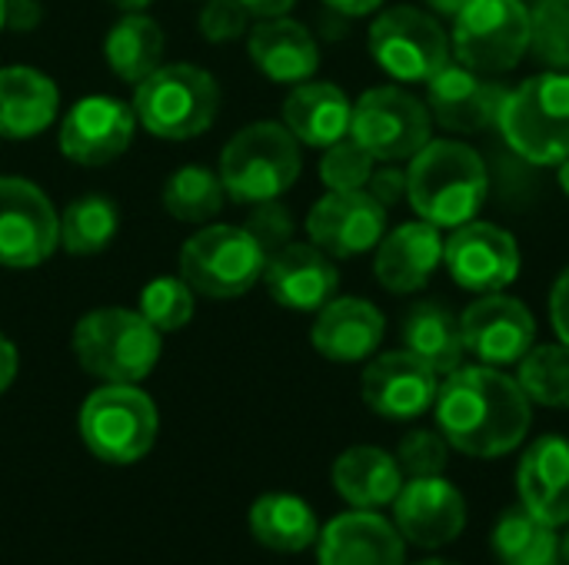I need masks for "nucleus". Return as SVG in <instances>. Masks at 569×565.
Masks as SVG:
<instances>
[{
  "instance_id": "nucleus-37",
  "label": "nucleus",
  "mask_w": 569,
  "mask_h": 565,
  "mask_svg": "<svg viewBox=\"0 0 569 565\" xmlns=\"http://www.w3.org/2000/svg\"><path fill=\"white\" fill-rule=\"evenodd\" d=\"M530 50L553 70H569V0H537L530 10Z\"/></svg>"
},
{
  "instance_id": "nucleus-14",
  "label": "nucleus",
  "mask_w": 569,
  "mask_h": 565,
  "mask_svg": "<svg viewBox=\"0 0 569 565\" xmlns=\"http://www.w3.org/2000/svg\"><path fill=\"white\" fill-rule=\"evenodd\" d=\"M507 87L467 63H447L427 80V110L450 133H477L500 120Z\"/></svg>"
},
{
  "instance_id": "nucleus-32",
  "label": "nucleus",
  "mask_w": 569,
  "mask_h": 565,
  "mask_svg": "<svg viewBox=\"0 0 569 565\" xmlns=\"http://www.w3.org/2000/svg\"><path fill=\"white\" fill-rule=\"evenodd\" d=\"M490 543L503 565H563L557 526H547L527 506L503 513Z\"/></svg>"
},
{
  "instance_id": "nucleus-9",
  "label": "nucleus",
  "mask_w": 569,
  "mask_h": 565,
  "mask_svg": "<svg viewBox=\"0 0 569 565\" xmlns=\"http://www.w3.org/2000/svg\"><path fill=\"white\" fill-rule=\"evenodd\" d=\"M530 50V10L520 0H467L453 13V53L480 73H507Z\"/></svg>"
},
{
  "instance_id": "nucleus-21",
  "label": "nucleus",
  "mask_w": 569,
  "mask_h": 565,
  "mask_svg": "<svg viewBox=\"0 0 569 565\" xmlns=\"http://www.w3.org/2000/svg\"><path fill=\"white\" fill-rule=\"evenodd\" d=\"M403 536L373 509L330 519L320 533V565H407Z\"/></svg>"
},
{
  "instance_id": "nucleus-29",
  "label": "nucleus",
  "mask_w": 569,
  "mask_h": 565,
  "mask_svg": "<svg viewBox=\"0 0 569 565\" xmlns=\"http://www.w3.org/2000/svg\"><path fill=\"white\" fill-rule=\"evenodd\" d=\"M163 50H167V33L143 10H133V13L120 17L107 30V40H103V60H107V67L123 83H133V87L140 80H147L163 63Z\"/></svg>"
},
{
  "instance_id": "nucleus-8",
  "label": "nucleus",
  "mask_w": 569,
  "mask_h": 565,
  "mask_svg": "<svg viewBox=\"0 0 569 565\" xmlns=\"http://www.w3.org/2000/svg\"><path fill=\"white\" fill-rule=\"evenodd\" d=\"M267 270L260 243L233 223H210L180 246V276L193 293L210 300H237L250 293Z\"/></svg>"
},
{
  "instance_id": "nucleus-7",
  "label": "nucleus",
  "mask_w": 569,
  "mask_h": 565,
  "mask_svg": "<svg viewBox=\"0 0 569 565\" xmlns=\"http://www.w3.org/2000/svg\"><path fill=\"white\" fill-rule=\"evenodd\" d=\"M497 123L527 163H563L569 157V73H540L507 90Z\"/></svg>"
},
{
  "instance_id": "nucleus-48",
  "label": "nucleus",
  "mask_w": 569,
  "mask_h": 565,
  "mask_svg": "<svg viewBox=\"0 0 569 565\" xmlns=\"http://www.w3.org/2000/svg\"><path fill=\"white\" fill-rule=\"evenodd\" d=\"M463 3H467V0H430V7L440 10V13H447V17H453Z\"/></svg>"
},
{
  "instance_id": "nucleus-13",
  "label": "nucleus",
  "mask_w": 569,
  "mask_h": 565,
  "mask_svg": "<svg viewBox=\"0 0 569 565\" xmlns=\"http://www.w3.org/2000/svg\"><path fill=\"white\" fill-rule=\"evenodd\" d=\"M137 113L117 97H83L60 120V153L77 167H107L133 143Z\"/></svg>"
},
{
  "instance_id": "nucleus-10",
  "label": "nucleus",
  "mask_w": 569,
  "mask_h": 565,
  "mask_svg": "<svg viewBox=\"0 0 569 565\" xmlns=\"http://www.w3.org/2000/svg\"><path fill=\"white\" fill-rule=\"evenodd\" d=\"M377 67L400 83H427L450 63V40L440 23L417 7H390L370 27Z\"/></svg>"
},
{
  "instance_id": "nucleus-26",
  "label": "nucleus",
  "mask_w": 569,
  "mask_h": 565,
  "mask_svg": "<svg viewBox=\"0 0 569 565\" xmlns=\"http://www.w3.org/2000/svg\"><path fill=\"white\" fill-rule=\"evenodd\" d=\"M60 113L57 83L37 67H0V140H33Z\"/></svg>"
},
{
  "instance_id": "nucleus-18",
  "label": "nucleus",
  "mask_w": 569,
  "mask_h": 565,
  "mask_svg": "<svg viewBox=\"0 0 569 565\" xmlns=\"http://www.w3.org/2000/svg\"><path fill=\"white\" fill-rule=\"evenodd\" d=\"M393 526L420 549H440L453 543L467 526V503L443 476H420L400 486L393 500Z\"/></svg>"
},
{
  "instance_id": "nucleus-34",
  "label": "nucleus",
  "mask_w": 569,
  "mask_h": 565,
  "mask_svg": "<svg viewBox=\"0 0 569 565\" xmlns=\"http://www.w3.org/2000/svg\"><path fill=\"white\" fill-rule=\"evenodd\" d=\"M120 230V210L110 196L87 193L60 213V246L70 256L103 253Z\"/></svg>"
},
{
  "instance_id": "nucleus-25",
  "label": "nucleus",
  "mask_w": 569,
  "mask_h": 565,
  "mask_svg": "<svg viewBox=\"0 0 569 565\" xmlns=\"http://www.w3.org/2000/svg\"><path fill=\"white\" fill-rule=\"evenodd\" d=\"M517 490L537 519L547 526H569V440H537L520 460Z\"/></svg>"
},
{
  "instance_id": "nucleus-39",
  "label": "nucleus",
  "mask_w": 569,
  "mask_h": 565,
  "mask_svg": "<svg viewBox=\"0 0 569 565\" xmlns=\"http://www.w3.org/2000/svg\"><path fill=\"white\" fill-rule=\"evenodd\" d=\"M447 460H450V443L443 440V433H433V430H413V433H407L403 443H400V453H397V463H400V470L410 480L443 476Z\"/></svg>"
},
{
  "instance_id": "nucleus-53",
  "label": "nucleus",
  "mask_w": 569,
  "mask_h": 565,
  "mask_svg": "<svg viewBox=\"0 0 569 565\" xmlns=\"http://www.w3.org/2000/svg\"><path fill=\"white\" fill-rule=\"evenodd\" d=\"M417 565H457V563H447V559H423V563Z\"/></svg>"
},
{
  "instance_id": "nucleus-40",
  "label": "nucleus",
  "mask_w": 569,
  "mask_h": 565,
  "mask_svg": "<svg viewBox=\"0 0 569 565\" xmlns=\"http://www.w3.org/2000/svg\"><path fill=\"white\" fill-rule=\"evenodd\" d=\"M243 230L260 243V250L267 256H273L287 243H293V230L297 226H293V213L280 200H267V203H257V210L250 213Z\"/></svg>"
},
{
  "instance_id": "nucleus-2",
  "label": "nucleus",
  "mask_w": 569,
  "mask_h": 565,
  "mask_svg": "<svg viewBox=\"0 0 569 565\" xmlns=\"http://www.w3.org/2000/svg\"><path fill=\"white\" fill-rule=\"evenodd\" d=\"M407 167V200L433 226H463L487 203V167L457 140H430Z\"/></svg>"
},
{
  "instance_id": "nucleus-19",
  "label": "nucleus",
  "mask_w": 569,
  "mask_h": 565,
  "mask_svg": "<svg viewBox=\"0 0 569 565\" xmlns=\"http://www.w3.org/2000/svg\"><path fill=\"white\" fill-rule=\"evenodd\" d=\"M440 373L410 350L383 353L363 370V403L383 420H417L437 403Z\"/></svg>"
},
{
  "instance_id": "nucleus-38",
  "label": "nucleus",
  "mask_w": 569,
  "mask_h": 565,
  "mask_svg": "<svg viewBox=\"0 0 569 565\" xmlns=\"http://www.w3.org/2000/svg\"><path fill=\"white\" fill-rule=\"evenodd\" d=\"M373 153L363 150L350 133L337 143L327 147L323 160H320V180L327 190H367L370 176H373Z\"/></svg>"
},
{
  "instance_id": "nucleus-11",
  "label": "nucleus",
  "mask_w": 569,
  "mask_h": 565,
  "mask_svg": "<svg viewBox=\"0 0 569 565\" xmlns=\"http://www.w3.org/2000/svg\"><path fill=\"white\" fill-rule=\"evenodd\" d=\"M433 117L403 87H373L353 103L350 137L373 153V160H410L430 143Z\"/></svg>"
},
{
  "instance_id": "nucleus-35",
  "label": "nucleus",
  "mask_w": 569,
  "mask_h": 565,
  "mask_svg": "<svg viewBox=\"0 0 569 565\" xmlns=\"http://www.w3.org/2000/svg\"><path fill=\"white\" fill-rule=\"evenodd\" d=\"M520 390L530 403L550 406V410H569V346L550 343V346H530V353L520 360Z\"/></svg>"
},
{
  "instance_id": "nucleus-31",
  "label": "nucleus",
  "mask_w": 569,
  "mask_h": 565,
  "mask_svg": "<svg viewBox=\"0 0 569 565\" xmlns=\"http://www.w3.org/2000/svg\"><path fill=\"white\" fill-rule=\"evenodd\" d=\"M403 346L440 376L460 370L467 353L460 316L440 303H417L403 320Z\"/></svg>"
},
{
  "instance_id": "nucleus-6",
  "label": "nucleus",
  "mask_w": 569,
  "mask_h": 565,
  "mask_svg": "<svg viewBox=\"0 0 569 565\" xmlns=\"http://www.w3.org/2000/svg\"><path fill=\"white\" fill-rule=\"evenodd\" d=\"M77 426L83 446L100 463L127 466L153 450L160 416L153 400L137 383H103L80 406Z\"/></svg>"
},
{
  "instance_id": "nucleus-17",
  "label": "nucleus",
  "mask_w": 569,
  "mask_h": 565,
  "mask_svg": "<svg viewBox=\"0 0 569 565\" xmlns=\"http://www.w3.org/2000/svg\"><path fill=\"white\" fill-rule=\"evenodd\" d=\"M463 326V343L467 350L483 363V366H513L520 363L533 340H537V323L533 313L503 293H483L477 303L467 306L460 316Z\"/></svg>"
},
{
  "instance_id": "nucleus-3",
  "label": "nucleus",
  "mask_w": 569,
  "mask_h": 565,
  "mask_svg": "<svg viewBox=\"0 0 569 565\" xmlns=\"http://www.w3.org/2000/svg\"><path fill=\"white\" fill-rule=\"evenodd\" d=\"M73 360L100 383H140L163 353V333L140 313L100 306L77 320L70 336Z\"/></svg>"
},
{
  "instance_id": "nucleus-49",
  "label": "nucleus",
  "mask_w": 569,
  "mask_h": 565,
  "mask_svg": "<svg viewBox=\"0 0 569 565\" xmlns=\"http://www.w3.org/2000/svg\"><path fill=\"white\" fill-rule=\"evenodd\" d=\"M113 3H117V7H123L127 13H133V10H147L153 0H113Z\"/></svg>"
},
{
  "instance_id": "nucleus-46",
  "label": "nucleus",
  "mask_w": 569,
  "mask_h": 565,
  "mask_svg": "<svg viewBox=\"0 0 569 565\" xmlns=\"http://www.w3.org/2000/svg\"><path fill=\"white\" fill-rule=\"evenodd\" d=\"M323 3H327L330 10L343 13V17H367V13L380 10L383 0H323Z\"/></svg>"
},
{
  "instance_id": "nucleus-50",
  "label": "nucleus",
  "mask_w": 569,
  "mask_h": 565,
  "mask_svg": "<svg viewBox=\"0 0 569 565\" xmlns=\"http://www.w3.org/2000/svg\"><path fill=\"white\" fill-rule=\"evenodd\" d=\"M560 186H563V193L569 196V157L560 163Z\"/></svg>"
},
{
  "instance_id": "nucleus-4",
  "label": "nucleus",
  "mask_w": 569,
  "mask_h": 565,
  "mask_svg": "<svg viewBox=\"0 0 569 565\" xmlns=\"http://www.w3.org/2000/svg\"><path fill=\"white\" fill-rule=\"evenodd\" d=\"M137 123L160 140H193L220 113V83L193 63H160L133 87Z\"/></svg>"
},
{
  "instance_id": "nucleus-44",
  "label": "nucleus",
  "mask_w": 569,
  "mask_h": 565,
  "mask_svg": "<svg viewBox=\"0 0 569 565\" xmlns=\"http://www.w3.org/2000/svg\"><path fill=\"white\" fill-rule=\"evenodd\" d=\"M550 316H553V326L560 333V343L569 346V270L560 273L557 286H553V296H550Z\"/></svg>"
},
{
  "instance_id": "nucleus-41",
  "label": "nucleus",
  "mask_w": 569,
  "mask_h": 565,
  "mask_svg": "<svg viewBox=\"0 0 569 565\" xmlns=\"http://www.w3.org/2000/svg\"><path fill=\"white\" fill-rule=\"evenodd\" d=\"M250 10L240 0H207L200 10V33L210 43H230L250 33Z\"/></svg>"
},
{
  "instance_id": "nucleus-20",
  "label": "nucleus",
  "mask_w": 569,
  "mask_h": 565,
  "mask_svg": "<svg viewBox=\"0 0 569 565\" xmlns=\"http://www.w3.org/2000/svg\"><path fill=\"white\" fill-rule=\"evenodd\" d=\"M270 296L297 313L323 310L340 286V273L333 266V256L323 253L313 243H287L273 256H267L263 270Z\"/></svg>"
},
{
  "instance_id": "nucleus-33",
  "label": "nucleus",
  "mask_w": 569,
  "mask_h": 565,
  "mask_svg": "<svg viewBox=\"0 0 569 565\" xmlns=\"http://www.w3.org/2000/svg\"><path fill=\"white\" fill-rule=\"evenodd\" d=\"M160 203L173 220L200 226V223H210L213 216H220V210L227 203V190L220 183V173H213L200 163H190L167 176V183L160 190Z\"/></svg>"
},
{
  "instance_id": "nucleus-16",
  "label": "nucleus",
  "mask_w": 569,
  "mask_h": 565,
  "mask_svg": "<svg viewBox=\"0 0 569 565\" xmlns=\"http://www.w3.org/2000/svg\"><path fill=\"white\" fill-rule=\"evenodd\" d=\"M443 263L450 276L470 293H500L520 276L517 240L493 223H463L443 243Z\"/></svg>"
},
{
  "instance_id": "nucleus-15",
  "label": "nucleus",
  "mask_w": 569,
  "mask_h": 565,
  "mask_svg": "<svg viewBox=\"0 0 569 565\" xmlns=\"http://www.w3.org/2000/svg\"><path fill=\"white\" fill-rule=\"evenodd\" d=\"M387 230V206L377 203L367 190H330L320 196L307 216L310 243L330 253L333 260H350L373 250Z\"/></svg>"
},
{
  "instance_id": "nucleus-36",
  "label": "nucleus",
  "mask_w": 569,
  "mask_h": 565,
  "mask_svg": "<svg viewBox=\"0 0 569 565\" xmlns=\"http://www.w3.org/2000/svg\"><path fill=\"white\" fill-rule=\"evenodd\" d=\"M193 306H197V293L183 276H157L140 293V313L160 333L183 330L193 320Z\"/></svg>"
},
{
  "instance_id": "nucleus-23",
  "label": "nucleus",
  "mask_w": 569,
  "mask_h": 565,
  "mask_svg": "<svg viewBox=\"0 0 569 565\" xmlns=\"http://www.w3.org/2000/svg\"><path fill=\"white\" fill-rule=\"evenodd\" d=\"M443 260V240L440 226L420 220V223H403L393 233H387L377 243V263L373 273L383 290L390 293H417L430 283Z\"/></svg>"
},
{
  "instance_id": "nucleus-45",
  "label": "nucleus",
  "mask_w": 569,
  "mask_h": 565,
  "mask_svg": "<svg viewBox=\"0 0 569 565\" xmlns=\"http://www.w3.org/2000/svg\"><path fill=\"white\" fill-rule=\"evenodd\" d=\"M17 376V346L0 333V393L13 383Z\"/></svg>"
},
{
  "instance_id": "nucleus-12",
  "label": "nucleus",
  "mask_w": 569,
  "mask_h": 565,
  "mask_svg": "<svg viewBox=\"0 0 569 565\" xmlns=\"http://www.w3.org/2000/svg\"><path fill=\"white\" fill-rule=\"evenodd\" d=\"M60 246V213L23 176H0V266L37 270Z\"/></svg>"
},
{
  "instance_id": "nucleus-43",
  "label": "nucleus",
  "mask_w": 569,
  "mask_h": 565,
  "mask_svg": "<svg viewBox=\"0 0 569 565\" xmlns=\"http://www.w3.org/2000/svg\"><path fill=\"white\" fill-rule=\"evenodd\" d=\"M40 17H43L40 0H7V30L30 33L37 30Z\"/></svg>"
},
{
  "instance_id": "nucleus-51",
  "label": "nucleus",
  "mask_w": 569,
  "mask_h": 565,
  "mask_svg": "<svg viewBox=\"0 0 569 565\" xmlns=\"http://www.w3.org/2000/svg\"><path fill=\"white\" fill-rule=\"evenodd\" d=\"M560 559H563V565H569V533L560 539Z\"/></svg>"
},
{
  "instance_id": "nucleus-42",
  "label": "nucleus",
  "mask_w": 569,
  "mask_h": 565,
  "mask_svg": "<svg viewBox=\"0 0 569 565\" xmlns=\"http://www.w3.org/2000/svg\"><path fill=\"white\" fill-rule=\"evenodd\" d=\"M367 186H370L367 193H370L377 203L393 206V203H400V200L407 196V170H393V167L373 170V176H370Z\"/></svg>"
},
{
  "instance_id": "nucleus-5",
  "label": "nucleus",
  "mask_w": 569,
  "mask_h": 565,
  "mask_svg": "<svg viewBox=\"0 0 569 565\" xmlns=\"http://www.w3.org/2000/svg\"><path fill=\"white\" fill-rule=\"evenodd\" d=\"M217 173L233 203L280 200L300 176V140L283 123H250L227 140Z\"/></svg>"
},
{
  "instance_id": "nucleus-52",
  "label": "nucleus",
  "mask_w": 569,
  "mask_h": 565,
  "mask_svg": "<svg viewBox=\"0 0 569 565\" xmlns=\"http://www.w3.org/2000/svg\"><path fill=\"white\" fill-rule=\"evenodd\" d=\"M0 30H7V0H0Z\"/></svg>"
},
{
  "instance_id": "nucleus-22",
  "label": "nucleus",
  "mask_w": 569,
  "mask_h": 565,
  "mask_svg": "<svg viewBox=\"0 0 569 565\" xmlns=\"http://www.w3.org/2000/svg\"><path fill=\"white\" fill-rule=\"evenodd\" d=\"M247 53L253 67L273 83H303L313 80L320 67V47L313 33L300 23L283 17H263L247 33Z\"/></svg>"
},
{
  "instance_id": "nucleus-30",
  "label": "nucleus",
  "mask_w": 569,
  "mask_h": 565,
  "mask_svg": "<svg viewBox=\"0 0 569 565\" xmlns=\"http://www.w3.org/2000/svg\"><path fill=\"white\" fill-rule=\"evenodd\" d=\"M250 533L263 549L303 553L320 539L313 509L293 493H267L250 506Z\"/></svg>"
},
{
  "instance_id": "nucleus-47",
  "label": "nucleus",
  "mask_w": 569,
  "mask_h": 565,
  "mask_svg": "<svg viewBox=\"0 0 569 565\" xmlns=\"http://www.w3.org/2000/svg\"><path fill=\"white\" fill-rule=\"evenodd\" d=\"M240 3H243L253 17L263 20V17H283L297 0H240Z\"/></svg>"
},
{
  "instance_id": "nucleus-24",
  "label": "nucleus",
  "mask_w": 569,
  "mask_h": 565,
  "mask_svg": "<svg viewBox=\"0 0 569 565\" xmlns=\"http://www.w3.org/2000/svg\"><path fill=\"white\" fill-rule=\"evenodd\" d=\"M383 313L357 296H333L313 330H310V343L320 356L333 360V363H360L367 356H373V350L383 340Z\"/></svg>"
},
{
  "instance_id": "nucleus-1",
  "label": "nucleus",
  "mask_w": 569,
  "mask_h": 565,
  "mask_svg": "<svg viewBox=\"0 0 569 565\" xmlns=\"http://www.w3.org/2000/svg\"><path fill=\"white\" fill-rule=\"evenodd\" d=\"M437 426L450 450L477 460L513 453L530 430V400L497 366H460L437 390Z\"/></svg>"
},
{
  "instance_id": "nucleus-27",
  "label": "nucleus",
  "mask_w": 569,
  "mask_h": 565,
  "mask_svg": "<svg viewBox=\"0 0 569 565\" xmlns=\"http://www.w3.org/2000/svg\"><path fill=\"white\" fill-rule=\"evenodd\" d=\"M353 103L337 83L303 80L283 100V127L307 147L327 150L350 133Z\"/></svg>"
},
{
  "instance_id": "nucleus-28",
  "label": "nucleus",
  "mask_w": 569,
  "mask_h": 565,
  "mask_svg": "<svg viewBox=\"0 0 569 565\" xmlns=\"http://www.w3.org/2000/svg\"><path fill=\"white\" fill-rule=\"evenodd\" d=\"M403 486V470L397 456L377 446H350L333 463V490L353 509H380L397 500Z\"/></svg>"
}]
</instances>
